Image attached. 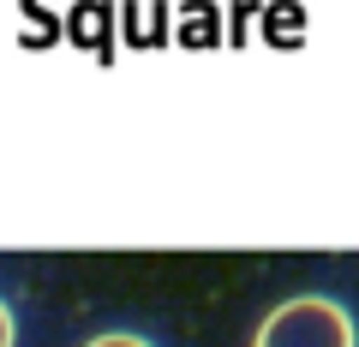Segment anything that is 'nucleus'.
Segmentation results:
<instances>
[{"label":"nucleus","mask_w":359,"mask_h":347,"mask_svg":"<svg viewBox=\"0 0 359 347\" xmlns=\"http://www.w3.org/2000/svg\"><path fill=\"white\" fill-rule=\"evenodd\" d=\"M252 347H353V318L323 294H299L257 323Z\"/></svg>","instance_id":"1"},{"label":"nucleus","mask_w":359,"mask_h":347,"mask_svg":"<svg viewBox=\"0 0 359 347\" xmlns=\"http://www.w3.org/2000/svg\"><path fill=\"white\" fill-rule=\"evenodd\" d=\"M84 347H150L144 335H126V329H114V335H96V341H84Z\"/></svg>","instance_id":"2"},{"label":"nucleus","mask_w":359,"mask_h":347,"mask_svg":"<svg viewBox=\"0 0 359 347\" xmlns=\"http://www.w3.org/2000/svg\"><path fill=\"white\" fill-rule=\"evenodd\" d=\"M0 347H13V311L0 306Z\"/></svg>","instance_id":"3"}]
</instances>
